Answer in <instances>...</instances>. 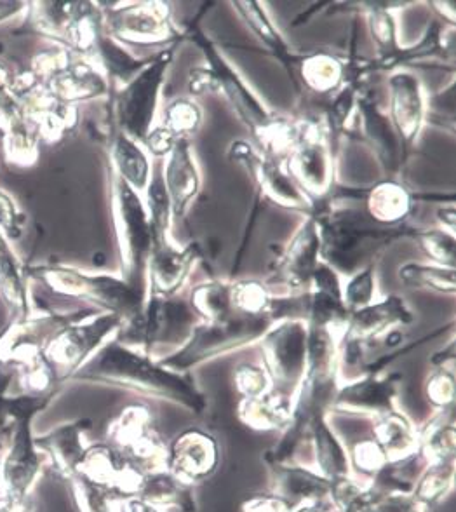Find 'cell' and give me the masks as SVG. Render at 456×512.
<instances>
[{
  "label": "cell",
  "mask_w": 456,
  "mask_h": 512,
  "mask_svg": "<svg viewBox=\"0 0 456 512\" xmlns=\"http://www.w3.org/2000/svg\"><path fill=\"white\" fill-rule=\"evenodd\" d=\"M342 297L350 314L375 302V263L350 277L343 286Z\"/></svg>",
  "instance_id": "f6af8a7d"
},
{
  "label": "cell",
  "mask_w": 456,
  "mask_h": 512,
  "mask_svg": "<svg viewBox=\"0 0 456 512\" xmlns=\"http://www.w3.org/2000/svg\"><path fill=\"white\" fill-rule=\"evenodd\" d=\"M232 309L246 316H267L272 293L260 281L246 279L230 286Z\"/></svg>",
  "instance_id": "b9f144b4"
},
{
  "label": "cell",
  "mask_w": 456,
  "mask_h": 512,
  "mask_svg": "<svg viewBox=\"0 0 456 512\" xmlns=\"http://www.w3.org/2000/svg\"><path fill=\"white\" fill-rule=\"evenodd\" d=\"M91 429V420H75L60 425L54 431L35 438V446L41 450L49 465L61 479H70L79 471L88 445H84V434Z\"/></svg>",
  "instance_id": "7402d4cb"
},
{
  "label": "cell",
  "mask_w": 456,
  "mask_h": 512,
  "mask_svg": "<svg viewBox=\"0 0 456 512\" xmlns=\"http://www.w3.org/2000/svg\"><path fill=\"white\" fill-rule=\"evenodd\" d=\"M228 159L241 164L248 171L256 189L262 192L263 197L270 199L272 203L281 208L295 209L303 213H314V203L303 194L302 189L291 178L288 169L281 166V162L275 161L270 155L263 154L251 143L234 142L228 147Z\"/></svg>",
  "instance_id": "9c48e42d"
},
{
  "label": "cell",
  "mask_w": 456,
  "mask_h": 512,
  "mask_svg": "<svg viewBox=\"0 0 456 512\" xmlns=\"http://www.w3.org/2000/svg\"><path fill=\"white\" fill-rule=\"evenodd\" d=\"M197 323L199 317L190 304L148 295L140 316L122 331L121 344L140 345L141 352L152 356L155 345L185 344Z\"/></svg>",
  "instance_id": "5b68a950"
},
{
  "label": "cell",
  "mask_w": 456,
  "mask_h": 512,
  "mask_svg": "<svg viewBox=\"0 0 456 512\" xmlns=\"http://www.w3.org/2000/svg\"><path fill=\"white\" fill-rule=\"evenodd\" d=\"M373 439L387 460H399L418 452V431L401 411H389L376 417Z\"/></svg>",
  "instance_id": "f546056e"
},
{
  "label": "cell",
  "mask_w": 456,
  "mask_h": 512,
  "mask_svg": "<svg viewBox=\"0 0 456 512\" xmlns=\"http://www.w3.org/2000/svg\"><path fill=\"white\" fill-rule=\"evenodd\" d=\"M0 512H23V506H16L7 500H0Z\"/></svg>",
  "instance_id": "91938a15"
},
{
  "label": "cell",
  "mask_w": 456,
  "mask_h": 512,
  "mask_svg": "<svg viewBox=\"0 0 456 512\" xmlns=\"http://www.w3.org/2000/svg\"><path fill=\"white\" fill-rule=\"evenodd\" d=\"M455 481V462L430 464L416 481L411 497L422 507H432L451 492Z\"/></svg>",
  "instance_id": "74e56055"
},
{
  "label": "cell",
  "mask_w": 456,
  "mask_h": 512,
  "mask_svg": "<svg viewBox=\"0 0 456 512\" xmlns=\"http://www.w3.org/2000/svg\"><path fill=\"white\" fill-rule=\"evenodd\" d=\"M100 53L108 70L122 81H131L150 63V60H135L133 56H129L124 49L119 48L110 39H101Z\"/></svg>",
  "instance_id": "bcb514c9"
},
{
  "label": "cell",
  "mask_w": 456,
  "mask_h": 512,
  "mask_svg": "<svg viewBox=\"0 0 456 512\" xmlns=\"http://www.w3.org/2000/svg\"><path fill=\"white\" fill-rule=\"evenodd\" d=\"M413 319L415 316L408 309L403 298L390 295V297L375 300L363 309L352 312L343 338L368 342L380 335H385L390 328H394L397 324L413 323Z\"/></svg>",
  "instance_id": "603a6c76"
},
{
  "label": "cell",
  "mask_w": 456,
  "mask_h": 512,
  "mask_svg": "<svg viewBox=\"0 0 456 512\" xmlns=\"http://www.w3.org/2000/svg\"><path fill=\"white\" fill-rule=\"evenodd\" d=\"M91 481L105 486L117 499L136 497L145 472L112 445L88 446L79 471Z\"/></svg>",
  "instance_id": "9a60e30c"
},
{
  "label": "cell",
  "mask_w": 456,
  "mask_h": 512,
  "mask_svg": "<svg viewBox=\"0 0 456 512\" xmlns=\"http://www.w3.org/2000/svg\"><path fill=\"white\" fill-rule=\"evenodd\" d=\"M0 450H2V445H0Z\"/></svg>",
  "instance_id": "94428289"
},
{
  "label": "cell",
  "mask_w": 456,
  "mask_h": 512,
  "mask_svg": "<svg viewBox=\"0 0 456 512\" xmlns=\"http://www.w3.org/2000/svg\"><path fill=\"white\" fill-rule=\"evenodd\" d=\"M175 48H166L150 60L147 67L122 89L117 102L119 124L124 135L138 142H145L150 129L154 128L155 112L161 98L162 84L173 60Z\"/></svg>",
  "instance_id": "ba28073f"
},
{
  "label": "cell",
  "mask_w": 456,
  "mask_h": 512,
  "mask_svg": "<svg viewBox=\"0 0 456 512\" xmlns=\"http://www.w3.org/2000/svg\"><path fill=\"white\" fill-rule=\"evenodd\" d=\"M295 512H340L331 499L316 500L305 506L298 507Z\"/></svg>",
  "instance_id": "9f6ffc18"
},
{
  "label": "cell",
  "mask_w": 456,
  "mask_h": 512,
  "mask_svg": "<svg viewBox=\"0 0 456 512\" xmlns=\"http://www.w3.org/2000/svg\"><path fill=\"white\" fill-rule=\"evenodd\" d=\"M178 138L171 135L168 129L159 126H154L150 129L147 138H145V145H147L148 152L155 155V157H168L169 152L175 147Z\"/></svg>",
  "instance_id": "f5cc1de1"
},
{
  "label": "cell",
  "mask_w": 456,
  "mask_h": 512,
  "mask_svg": "<svg viewBox=\"0 0 456 512\" xmlns=\"http://www.w3.org/2000/svg\"><path fill=\"white\" fill-rule=\"evenodd\" d=\"M418 450L429 465L455 462L456 431L451 410L439 411L432 422L418 431Z\"/></svg>",
  "instance_id": "836d02e7"
},
{
  "label": "cell",
  "mask_w": 456,
  "mask_h": 512,
  "mask_svg": "<svg viewBox=\"0 0 456 512\" xmlns=\"http://www.w3.org/2000/svg\"><path fill=\"white\" fill-rule=\"evenodd\" d=\"M274 321L267 316H246L235 312L222 321H199L180 351L159 363L169 370L185 373L199 363L260 342Z\"/></svg>",
  "instance_id": "277c9868"
},
{
  "label": "cell",
  "mask_w": 456,
  "mask_h": 512,
  "mask_svg": "<svg viewBox=\"0 0 456 512\" xmlns=\"http://www.w3.org/2000/svg\"><path fill=\"white\" fill-rule=\"evenodd\" d=\"M298 68L303 84L316 95H335L349 77V65L328 53L302 56Z\"/></svg>",
  "instance_id": "4dcf8cb0"
},
{
  "label": "cell",
  "mask_w": 456,
  "mask_h": 512,
  "mask_svg": "<svg viewBox=\"0 0 456 512\" xmlns=\"http://www.w3.org/2000/svg\"><path fill=\"white\" fill-rule=\"evenodd\" d=\"M199 258L197 246L182 248L168 234H152L147 279L152 297L175 298Z\"/></svg>",
  "instance_id": "5bb4252c"
},
{
  "label": "cell",
  "mask_w": 456,
  "mask_h": 512,
  "mask_svg": "<svg viewBox=\"0 0 456 512\" xmlns=\"http://www.w3.org/2000/svg\"><path fill=\"white\" fill-rule=\"evenodd\" d=\"M188 37L206 54L209 68L218 82V95L225 96L234 107L242 122L248 126L249 133L260 143L263 154L270 155L275 161L289 157L300 138L302 124H295L270 112L199 27L190 28Z\"/></svg>",
  "instance_id": "3957f363"
},
{
  "label": "cell",
  "mask_w": 456,
  "mask_h": 512,
  "mask_svg": "<svg viewBox=\"0 0 456 512\" xmlns=\"http://www.w3.org/2000/svg\"><path fill=\"white\" fill-rule=\"evenodd\" d=\"M293 403L270 392L260 398H242L239 405V418L255 431H275L286 429L291 422Z\"/></svg>",
  "instance_id": "d6a6232c"
},
{
  "label": "cell",
  "mask_w": 456,
  "mask_h": 512,
  "mask_svg": "<svg viewBox=\"0 0 456 512\" xmlns=\"http://www.w3.org/2000/svg\"><path fill=\"white\" fill-rule=\"evenodd\" d=\"M413 239L434 263L455 267V234L443 229L415 230Z\"/></svg>",
  "instance_id": "ee69618b"
},
{
  "label": "cell",
  "mask_w": 456,
  "mask_h": 512,
  "mask_svg": "<svg viewBox=\"0 0 456 512\" xmlns=\"http://www.w3.org/2000/svg\"><path fill=\"white\" fill-rule=\"evenodd\" d=\"M455 396V375L446 368H439L436 373H432V377L427 380V398L432 401V405L441 411L451 410Z\"/></svg>",
  "instance_id": "681fc988"
},
{
  "label": "cell",
  "mask_w": 456,
  "mask_h": 512,
  "mask_svg": "<svg viewBox=\"0 0 456 512\" xmlns=\"http://www.w3.org/2000/svg\"><path fill=\"white\" fill-rule=\"evenodd\" d=\"M202 119L204 115L201 107L192 98L182 96L166 105L162 112L161 126L168 129L169 133L178 140L180 138L190 140L201 128Z\"/></svg>",
  "instance_id": "60d3db41"
},
{
  "label": "cell",
  "mask_w": 456,
  "mask_h": 512,
  "mask_svg": "<svg viewBox=\"0 0 456 512\" xmlns=\"http://www.w3.org/2000/svg\"><path fill=\"white\" fill-rule=\"evenodd\" d=\"M274 474L275 493L293 506L302 507L316 500L329 499L331 481L322 474L289 465L288 462H267Z\"/></svg>",
  "instance_id": "d4e9b609"
},
{
  "label": "cell",
  "mask_w": 456,
  "mask_h": 512,
  "mask_svg": "<svg viewBox=\"0 0 456 512\" xmlns=\"http://www.w3.org/2000/svg\"><path fill=\"white\" fill-rule=\"evenodd\" d=\"M124 323L117 314L98 317L91 323L68 326L54 340L49 359L61 370L60 377L75 375L105 338Z\"/></svg>",
  "instance_id": "2e32d148"
},
{
  "label": "cell",
  "mask_w": 456,
  "mask_h": 512,
  "mask_svg": "<svg viewBox=\"0 0 456 512\" xmlns=\"http://www.w3.org/2000/svg\"><path fill=\"white\" fill-rule=\"evenodd\" d=\"M68 483L79 512H121V500L82 472H75Z\"/></svg>",
  "instance_id": "f35d334b"
},
{
  "label": "cell",
  "mask_w": 456,
  "mask_h": 512,
  "mask_svg": "<svg viewBox=\"0 0 456 512\" xmlns=\"http://www.w3.org/2000/svg\"><path fill=\"white\" fill-rule=\"evenodd\" d=\"M368 7L366 18H368L369 30L375 39L376 46L380 49L378 60H387L390 56L401 49L399 37H397V21L394 13L390 11L392 4H363Z\"/></svg>",
  "instance_id": "ab89813d"
},
{
  "label": "cell",
  "mask_w": 456,
  "mask_h": 512,
  "mask_svg": "<svg viewBox=\"0 0 456 512\" xmlns=\"http://www.w3.org/2000/svg\"><path fill=\"white\" fill-rule=\"evenodd\" d=\"M349 460L350 467H354L357 472L369 474L371 478L389 462L375 439H364L361 443H356L350 452Z\"/></svg>",
  "instance_id": "c3c4849f"
},
{
  "label": "cell",
  "mask_w": 456,
  "mask_h": 512,
  "mask_svg": "<svg viewBox=\"0 0 456 512\" xmlns=\"http://www.w3.org/2000/svg\"><path fill=\"white\" fill-rule=\"evenodd\" d=\"M121 512H162L159 507L148 504L140 497H131V499L122 500Z\"/></svg>",
  "instance_id": "11a10c76"
},
{
  "label": "cell",
  "mask_w": 456,
  "mask_h": 512,
  "mask_svg": "<svg viewBox=\"0 0 456 512\" xmlns=\"http://www.w3.org/2000/svg\"><path fill=\"white\" fill-rule=\"evenodd\" d=\"M321 237V262L354 276L375 263L378 253L401 237L415 236L406 225H382L359 208H316L312 213Z\"/></svg>",
  "instance_id": "7a4b0ae2"
},
{
  "label": "cell",
  "mask_w": 456,
  "mask_h": 512,
  "mask_svg": "<svg viewBox=\"0 0 456 512\" xmlns=\"http://www.w3.org/2000/svg\"><path fill=\"white\" fill-rule=\"evenodd\" d=\"M232 284L209 281L199 284L190 295V307L201 321H222L235 314L232 309Z\"/></svg>",
  "instance_id": "8d00e7d4"
},
{
  "label": "cell",
  "mask_w": 456,
  "mask_h": 512,
  "mask_svg": "<svg viewBox=\"0 0 456 512\" xmlns=\"http://www.w3.org/2000/svg\"><path fill=\"white\" fill-rule=\"evenodd\" d=\"M260 342L263 368L272 380V392L293 401L307 368L309 326L300 321H277Z\"/></svg>",
  "instance_id": "8992f818"
},
{
  "label": "cell",
  "mask_w": 456,
  "mask_h": 512,
  "mask_svg": "<svg viewBox=\"0 0 456 512\" xmlns=\"http://www.w3.org/2000/svg\"><path fill=\"white\" fill-rule=\"evenodd\" d=\"M288 173L314 203H326L335 182V159L328 131L319 122H303L300 138L288 157Z\"/></svg>",
  "instance_id": "52a82bcc"
},
{
  "label": "cell",
  "mask_w": 456,
  "mask_h": 512,
  "mask_svg": "<svg viewBox=\"0 0 456 512\" xmlns=\"http://www.w3.org/2000/svg\"><path fill=\"white\" fill-rule=\"evenodd\" d=\"M32 420L34 417H23L16 422L11 432L13 438L9 450L6 457L0 460L4 500L16 506H23L47 462L46 455L35 446Z\"/></svg>",
  "instance_id": "30bf717a"
},
{
  "label": "cell",
  "mask_w": 456,
  "mask_h": 512,
  "mask_svg": "<svg viewBox=\"0 0 456 512\" xmlns=\"http://www.w3.org/2000/svg\"><path fill=\"white\" fill-rule=\"evenodd\" d=\"M429 467L420 450L399 460H390L373 476L371 490L378 495H411L415 490L416 481L423 471Z\"/></svg>",
  "instance_id": "1f68e13d"
},
{
  "label": "cell",
  "mask_w": 456,
  "mask_h": 512,
  "mask_svg": "<svg viewBox=\"0 0 456 512\" xmlns=\"http://www.w3.org/2000/svg\"><path fill=\"white\" fill-rule=\"evenodd\" d=\"M235 9L239 11L244 23L251 28V32L256 35V39L262 42L265 48L269 49L270 53L274 54L277 60L281 61L284 68L288 70L289 77L293 86H298L296 82L295 72L293 68L298 65V61L302 56H296L288 42L284 41L281 32L274 27V23L270 21L269 16L265 13V7L258 2H235Z\"/></svg>",
  "instance_id": "484cf974"
},
{
  "label": "cell",
  "mask_w": 456,
  "mask_h": 512,
  "mask_svg": "<svg viewBox=\"0 0 456 512\" xmlns=\"http://www.w3.org/2000/svg\"><path fill=\"white\" fill-rule=\"evenodd\" d=\"M403 382L401 373L389 375H363L350 384L338 387L333 405L343 410L373 413L375 417L396 410L399 384Z\"/></svg>",
  "instance_id": "44dd1931"
},
{
  "label": "cell",
  "mask_w": 456,
  "mask_h": 512,
  "mask_svg": "<svg viewBox=\"0 0 456 512\" xmlns=\"http://www.w3.org/2000/svg\"><path fill=\"white\" fill-rule=\"evenodd\" d=\"M366 512H423V507L411 495H378Z\"/></svg>",
  "instance_id": "816d5d0a"
},
{
  "label": "cell",
  "mask_w": 456,
  "mask_h": 512,
  "mask_svg": "<svg viewBox=\"0 0 456 512\" xmlns=\"http://www.w3.org/2000/svg\"><path fill=\"white\" fill-rule=\"evenodd\" d=\"M114 159L122 176V182L128 183L136 192L147 190L152 175V166L147 152L126 135L117 136L114 145Z\"/></svg>",
  "instance_id": "e575fe53"
},
{
  "label": "cell",
  "mask_w": 456,
  "mask_h": 512,
  "mask_svg": "<svg viewBox=\"0 0 456 512\" xmlns=\"http://www.w3.org/2000/svg\"><path fill=\"white\" fill-rule=\"evenodd\" d=\"M410 190L396 180H383L366 192V213L382 225H404L413 209Z\"/></svg>",
  "instance_id": "83f0119b"
},
{
  "label": "cell",
  "mask_w": 456,
  "mask_h": 512,
  "mask_svg": "<svg viewBox=\"0 0 456 512\" xmlns=\"http://www.w3.org/2000/svg\"><path fill=\"white\" fill-rule=\"evenodd\" d=\"M357 114L363 122L364 138L371 143V147L375 149L376 155L380 157L383 168L389 173H396L401 168L406 159H404L403 145L399 142L396 129L392 128L389 117L378 110L375 100H371V96H359L357 100Z\"/></svg>",
  "instance_id": "cb8c5ba5"
},
{
  "label": "cell",
  "mask_w": 456,
  "mask_h": 512,
  "mask_svg": "<svg viewBox=\"0 0 456 512\" xmlns=\"http://www.w3.org/2000/svg\"><path fill=\"white\" fill-rule=\"evenodd\" d=\"M234 382L242 398H260L274 391L269 373L260 364L246 363L237 366Z\"/></svg>",
  "instance_id": "7dc6e473"
},
{
  "label": "cell",
  "mask_w": 456,
  "mask_h": 512,
  "mask_svg": "<svg viewBox=\"0 0 456 512\" xmlns=\"http://www.w3.org/2000/svg\"><path fill=\"white\" fill-rule=\"evenodd\" d=\"M321 263V237L312 216L298 229L282 253L275 276L289 293L309 290L312 277Z\"/></svg>",
  "instance_id": "ac0fdd59"
},
{
  "label": "cell",
  "mask_w": 456,
  "mask_h": 512,
  "mask_svg": "<svg viewBox=\"0 0 456 512\" xmlns=\"http://www.w3.org/2000/svg\"><path fill=\"white\" fill-rule=\"evenodd\" d=\"M399 279L410 288L437 291L444 295H455V267L439 263H406L399 269Z\"/></svg>",
  "instance_id": "d590c367"
},
{
  "label": "cell",
  "mask_w": 456,
  "mask_h": 512,
  "mask_svg": "<svg viewBox=\"0 0 456 512\" xmlns=\"http://www.w3.org/2000/svg\"><path fill=\"white\" fill-rule=\"evenodd\" d=\"M218 443L208 432L199 429L183 431L166 450V471L187 483L194 485L208 478L218 467Z\"/></svg>",
  "instance_id": "e0dca14e"
},
{
  "label": "cell",
  "mask_w": 456,
  "mask_h": 512,
  "mask_svg": "<svg viewBox=\"0 0 456 512\" xmlns=\"http://www.w3.org/2000/svg\"><path fill=\"white\" fill-rule=\"evenodd\" d=\"M448 361H455V345L450 342V345L444 351L437 352L436 356L432 358V363L439 366V368H446Z\"/></svg>",
  "instance_id": "680465c9"
},
{
  "label": "cell",
  "mask_w": 456,
  "mask_h": 512,
  "mask_svg": "<svg viewBox=\"0 0 456 512\" xmlns=\"http://www.w3.org/2000/svg\"><path fill=\"white\" fill-rule=\"evenodd\" d=\"M188 91L195 96L218 95V82L211 68H195L188 77Z\"/></svg>",
  "instance_id": "db71d44e"
},
{
  "label": "cell",
  "mask_w": 456,
  "mask_h": 512,
  "mask_svg": "<svg viewBox=\"0 0 456 512\" xmlns=\"http://www.w3.org/2000/svg\"><path fill=\"white\" fill-rule=\"evenodd\" d=\"M136 497L159 509L194 512L195 499L192 486L183 483L166 469L145 472L140 492Z\"/></svg>",
  "instance_id": "4316f807"
},
{
  "label": "cell",
  "mask_w": 456,
  "mask_h": 512,
  "mask_svg": "<svg viewBox=\"0 0 456 512\" xmlns=\"http://www.w3.org/2000/svg\"><path fill=\"white\" fill-rule=\"evenodd\" d=\"M298 507L277 493H258L242 502L239 512H295Z\"/></svg>",
  "instance_id": "f907efd6"
},
{
  "label": "cell",
  "mask_w": 456,
  "mask_h": 512,
  "mask_svg": "<svg viewBox=\"0 0 456 512\" xmlns=\"http://www.w3.org/2000/svg\"><path fill=\"white\" fill-rule=\"evenodd\" d=\"M437 218L443 225V230L455 234V208L448 206V208H441L437 211Z\"/></svg>",
  "instance_id": "6f0895ef"
},
{
  "label": "cell",
  "mask_w": 456,
  "mask_h": 512,
  "mask_svg": "<svg viewBox=\"0 0 456 512\" xmlns=\"http://www.w3.org/2000/svg\"><path fill=\"white\" fill-rule=\"evenodd\" d=\"M108 436L115 448L133 460L143 472L166 467V446L155 431L152 413L145 406H128L117 417Z\"/></svg>",
  "instance_id": "7c38bea8"
},
{
  "label": "cell",
  "mask_w": 456,
  "mask_h": 512,
  "mask_svg": "<svg viewBox=\"0 0 456 512\" xmlns=\"http://www.w3.org/2000/svg\"><path fill=\"white\" fill-rule=\"evenodd\" d=\"M117 209L121 216L122 236L126 244L128 283L148 295L147 267L152 250V229L147 208L128 183H117Z\"/></svg>",
  "instance_id": "8fae6325"
},
{
  "label": "cell",
  "mask_w": 456,
  "mask_h": 512,
  "mask_svg": "<svg viewBox=\"0 0 456 512\" xmlns=\"http://www.w3.org/2000/svg\"><path fill=\"white\" fill-rule=\"evenodd\" d=\"M389 93V121L396 129L406 159L427 122L429 98L425 96L422 81L410 70H394L390 74Z\"/></svg>",
  "instance_id": "4fadbf2b"
},
{
  "label": "cell",
  "mask_w": 456,
  "mask_h": 512,
  "mask_svg": "<svg viewBox=\"0 0 456 512\" xmlns=\"http://www.w3.org/2000/svg\"><path fill=\"white\" fill-rule=\"evenodd\" d=\"M51 396H23L6 398L0 394V432H13L16 422L23 417H35L49 405Z\"/></svg>",
  "instance_id": "7bdbcfd3"
},
{
  "label": "cell",
  "mask_w": 456,
  "mask_h": 512,
  "mask_svg": "<svg viewBox=\"0 0 456 512\" xmlns=\"http://www.w3.org/2000/svg\"><path fill=\"white\" fill-rule=\"evenodd\" d=\"M79 380L103 382L122 389L169 399L194 413H202L208 406L206 396L185 373L169 370L145 352L135 351L121 342L105 345L89 363L75 373Z\"/></svg>",
  "instance_id": "6da1fadb"
},
{
  "label": "cell",
  "mask_w": 456,
  "mask_h": 512,
  "mask_svg": "<svg viewBox=\"0 0 456 512\" xmlns=\"http://www.w3.org/2000/svg\"><path fill=\"white\" fill-rule=\"evenodd\" d=\"M115 20V30L124 41L136 46H166L182 39L171 20V9L166 2L133 4Z\"/></svg>",
  "instance_id": "d6986e66"
},
{
  "label": "cell",
  "mask_w": 456,
  "mask_h": 512,
  "mask_svg": "<svg viewBox=\"0 0 456 512\" xmlns=\"http://www.w3.org/2000/svg\"><path fill=\"white\" fill-rule=\"evenodd\" d=\"M162 180L168 192L173 218H182L201 190V171L195 161L192 143L187 138H180L166 157Z\"/></svg>",
  "instance_id": "ffe728a7"
},
{
  "label": "cell",
  "mask_w": 456,
  "mask_h": 512,
  "mask_svg": "<svg viewBox=\"0 0 456 512\" xmlns=\"http://www.w3.org/2000/svg\"><path fill=\"white\" fill-rule=\"evenodd\" d=\"M309 436L314 441L317 464H319V469H321L324 478H328L329 481H336V479L352 476L347 448L342 445V441L331 429L326 415L316 417L310 422Z\"/></svg>",
  "instance_id": "f1b7e54d"
}]
</instances>
